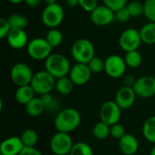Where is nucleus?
I'll return each mask as SVG.
<instances>
[{"label": "nucleus", "instance_id": "nucleus-1", "mask_svg": "<svg viewBox=\"0 0 155 155\" xmlns=\"http://www.w3.org/2000/svg\"><path fill=\"white\" fill-rule=\"evenodd\" d=\"M81 121V114L76 109L65 108L58 112L54 118V125L56 132L70 134L80 126Z\"/></svg>", "mask_w": 155, "mask_h": 155}, {"label": "nucleus", "instance_id": "nucleus-2", "mask_svg": "<svg viewBox=\"0 0 155 155\" xmlns=\"http://www.w3.org/2000/svg\"><path fill=\"white\" fill-rule=\"evenodd\" d=\"M71 67L70 61L62 54L52 53L45 61V70L50 73L56 79L67 76Z\"/></svg>", "mask_w": 155, "mask_h": 155}, {"label": "nucleus", "instance_id": "nucleus-3", "mask_svg": "<svg viewBox=\"0 0 155 155\" xmlns=\"http://www.w3.org/2000/svg\"><path fill=\"white\" fill-rule=\"evenodd\" d=\"M71 54L76 63L88 64L90 60L95 56V48L90 40L80 38L73 44Z\"/></svg>", "mask_w": 155, "mask_h": 155}, {"label": "nucleus", "instance_id": "nucleus-4", "mask_svg": "<svg viewBox=\"0 0 155 155\" xmlns=\"http://www.w3.org/2000/svg\"><path fill=\"white\" fill-rule=\"evenodd\" d=\"M56 78H54L46 70H41L34 74L30 85L34 89L35 93L39 96L51 94L55 87Z\"/></svg>", "mask_w": 155, "mask_h": 155}, {"label": "nucleus", "instance_id": "nucleus-5", "mask_svg": "<svg viewBox=\"0 0 155 155\" xmlns=\"http://www.w3.org/2000/svg\"><path fill=\"white\" fill-rule=\"evenodd\" d=\"M64 18V11L63 6L56 3L53 5H46L44 8L41 20L42 23L48 28H57Z\"/></svg>", "mask_w": 155, "mask_h": 155}, {"label": "nucleus", "instance_id": "nucleus-6", "mask_svg": "<svg viewBox=\"0 0 155 155\" xmlns=\"http://www.w3.org/2000/svg\"><path fill=\"white\" fill-rule=\"evenodd\" d=\"M52 50L53 47L43 37H36L30 40L26 46L28 55L35 61H45L52 54Z\"/></svg>", "mask_w": 155, "mask_h": 155}, {"label": "nucleus", "instance_id": "nucleus-7", "mask_svg": "<svg viewBox=\"0 0 155 155\" xmlns=\"http://www.w3.org/2000/svg\"><path fill=\"white\" fill-rule=\"evenodd\" d=\"M74 144L70 134L56 132L50 140V150L54 155H69Z\"/></svg>", "mask_w": 155, "mask_h": 155}, {"label": "nucleus", "instance_id": "nucleus-8", "mask_svg": "<svg viewBox=\"0 0 155 155\" xmlns=\"http://www.w3.org/2000/svg\"><path fill=\"white\" fill-rule=\"evenodd\" d=\"M34 73L29 65L25 63H17L14 64L10 71V78L17 87L28 85L31 84Z\"/></svg>", "mask_w": 155, "mask_h": 155}, {"label": "nucleus", "instance_id": "nucleus-9", "mask_svg": "<svg viewBox=\"0 0 155 155\" xmlns=\"http://www.w3.org/2000/svg\"><path fill=\"white\" fill-rule=\"evenodd\" d=\"M142 43L140 31L134 27L124 30L119 37V45L125 53L138 50Z\"/></svg>", "mask_w": 155, "mask_h": 155}, {"label": "nucleus", "instance_id": "nucleus-10", "mask_svg": "<svg viewBox=\"0 0 155 155\" xmlns=\"http://www.w3.org/2000/svg\"><path fill=\"white\" fill-rule=\"evenodd\" d=\"M122 115V109L115 103V101H106L100 108V121L105 123L108 125H114L120 122Z\"/></svg>", "mask_w": 155, "mask_h": 155}, {"label": "nucleus", "instance_id": "nucleus-11", "mask_svg": "<svg viewBox=\"0 0 155 155\" xmlns=\"http://www.w3.org/2000/svg\"><path fill=\"white\" fill-rule=\"evenodd\" d=\"M127 65L124 58L118 54H111L105 59V74L111 78H120L125 74Z\"/></svg>", "mask_w": 155, "mask_h": 155}, {"label": "nucleus", "instance_id": "nucleus-12", "mask_svg": "<svg viewBox=\"0 0 155 155\" xmlns=\"http://www.w3.org/2000/svg\"><path fill=\"white\" fill-rule=\"evenodd\" d=\"M136 95L140 98H151L155 95V77L143 75L136 79L134 85Z\"/></svg>", "mask_w": 155, "mask_h": 155}, {"label": "nucleus", "instance_id": "nucleus-13", "mask_svg": "<svg viewBox=\"0 0 155 155\" xmlns=\"http://www.w3.org/2000/svg\"><path fill=\"white\" fill-rule=\"evenodd\" d=\"M90 20L97 26H106L115 21L114 11L104 5H98L90 13Z\"/></svg>", "mask_w": 155, "mask_h": 155}, {"label": "nucleus", "instance_id": "nucleus-14", "mask_svg": "<svg viewBox=\"0 0 155 155\" xmlns=\"http://www.w3.org/2000/svg\"><path fill=\"white\" fill-rule=\"evenodd\" d=\"M92 74L87 64L76 63L71 67L68 76L75 85H84L90 81Z\"/></svg>", "mask_w": 155, "mask_h": 155}, {"label": "nucleus", "instance_id": "nucleus-15", "mask_svg": "<svg viewBox=\"0 0 155 155\" xmlns=\"http://www.w3.org/2000/svg\"><path fill=\"white\" fill-rule=\"evenodd\" d=\"M136 97L137 95L133 87L124 85L116 92L114 101L122 110H127L134 104Z\"/></svg>", "mask_w": 155, "mask_h": 155}, {"label": "nucleus", "instance_id": "nucleus-16", "mask_svg": "<svg viewBox=\"0 0 155 155\" xmlns=\"http://www.w3.org/2000/svg\"><path fill=\"white\" fill-rule=\"evenodd\" d=\"M6 40L9 46L15 50H19L27 46L29 43L28 35L25 30L19 28H11Z\"/></svg>", "mask_w": 155, "mask_h": 155}, {"label": "nucleus", "instance_id": "nucleus-17", "mask_svg": "<svg viewBox=\"0 0 155 155\" xmlns=\"http://www.w3.org/2000/svg\"><path fill=\"white\" fill-rule=\"evenodd\" d=\"M25 148L19 136L8 137L0 144V155H19Z\"/></svg>", "mask_w": 155, "mask_h": 155}, {"label": "nucleus", "instance_id": "nucleus-18", "mask_svg": "<svg viewBox=\"0 0 155 155\" xmlns=\"http://www.w3.org/2000/svg\"><path fill=\"white\" fill-rule=\"evenodd\" d=\"M118 146L124 155H134L136 154L139 150V142L134 135L125 134L118 141Z\"/></svg>", "mask_w": 155, "mask_h": 155}, {"label": "nucleus", "instance_id": "nucleus-19", "mask_svg": "<svg viewBox=\"0 0 155 155\" xmlns=\"http://www.w3.org/2000/svg\"><path fill=\"white\" fill-rule=\"evenodd\" d=\"M35 93L30 84L17 87L15 93V98L16 102L20 104L26 105L31 100L35 97Z\"/></svg>", "mask_w": 155, "mask_h": 155}, {"label": "nucleus", "instance_id": "nucleus-20", "mask_svg": "<svg viewBox=\"0 0 155 155\" xmlns=\"http://www.w3.org/2000/svg\"><path fill=\"white\" fill-rule=\"evenodd\" d=\"M26 114L31 117H37L41 115L45 111V106L44 104L41 97H35L26 105H25Z\"/></svg>", "mask_w": 155, "mask_h": 155}, {"label": "nucleus", "instance_id": "nucleus-21", "mask_svg": "<svg viewBox=\"0 0 155 155\" xmlns=\"http://www.w3.org/2000/svg\"><path fill=\"white\" fill-rule=\"evenodd\" d=\"M74 85L75 84L73 83L71 78L67 75L56 79L54 89L61 95H68L74 91Z\"/></svg>", "mask_w": 155, "mask_h": 155}, {"label": "nucleus", "instance_id": "nucleus-22", "mask_svg": "<svg viewBox=\"0 0 155 155\" xmlns=\"http://www.w3.org/2000/svg\"><path fill=\"white\" fill-rule=\"evenodd\" d=\"M143 43L146 45H155V23L148 22L139 30Z\"/></svg>", "mask_w": 155, "mask_h": 155}, {"label": "nucleus", "instance_id": "nucleus-23", "mask_svg": "<svg viewBox=\"0 0 155 155\" xmlns=\"http://www.w3.org/2000/svg\"><path fill=\"white\" fill-rule=\"evenodd\" d=\"M142 133L149 143L155 144V115L146 119L143 124Z\"/></svg>", "mask_w": 155, "mask_h": 155}, {"label": "nucleus", "instance_id": "nucleus-24", "mask_svg": "<svg viewBox=\"0 0 155 155\" xmlns=\"http://www.w3.org/2000/svg\"><path fill=\"white\" fill-rule=\"evenodd\" d=\"M19 137L25 147H35L39 140L37 132L31 128L23 131Z\"/></svg>", "mask_w": 155, "mask_h": 155}, {"label": "nucleus", "instance_id": "nucleus-25", "mask_svg": "<svg viewBox=\"0 0 155 155\" xmlns=\"http://www.w3.org/2000/svg\"><path fill=\"white\" fill-rule=\"evenodd\" d=\"M124 58L127 67H130L133 69L138 68L143 63V56L138 50L127 52Z\"/></svg>", "mask_w": 155, "mask_h": 155}, {"label": "nucleus", "instance_id": "nucleus-26", "mask_svg": "<svg viewBox=\"0 0 155 155\" xmlns=\"http://www.w3.org/2000/svg\"><path fill=\"white\" fill-rule=\"evenodd\" d=\"M45 38L49 43V45L53 48H54V47L59 46L62 44L64 40V35H63V33L58 28H51L48 30Z\"/></svg>", "mask_w": 155, "mask_h": 155}, {"label": "nucleus", "instance_id": "nucleus-27", "mask_svg": "<svg viewBox=\"0 0 155 155\" xmlns=\"http://www.w3.org/2000/svg\"><path fill=\"white\" fill-rule=\"evenodd\" d=\"M93 135L97 140H105L110 136V125L100 121L93 128Z\"/></svg>", "mask_w": 155, "mask_h": 155}, {"label": "nucleus", "instance_id": "nucleus-28", "mask_svg": "<svg viewBox=\"0 0 155 155\" xmlns=\"http://www.w3.org/2000/svg\"><path fill=\"white\" fill-rule=\"evenodd\" d=\"M9 24L12 28H19V29H25L28 26V19L26 16H25L22 14L15 13L12 14L8 18Z\"/></svg>", "mask_w": 155, "mask_h": 155}, {"label": "nucleus", "instance_id": "nucleus-29", "mask_svg": "<svg viewBox=\"0 0 155 155\" xmlns=\"http://www.w3.org/2000/svg\"><path fill=\"white\" fill-rule=\"evenodd\" d=\"M69 155H94L92 147L84 142L75 143Z\"/></svg>", "mask_w": 155, "mask_h": 155}, {"label": "nucleus", "instance_id": "nucleus-30", "mask_svg": "<svg viewBox=\"0 0 155 155\" xmlns=\"http://www.w3.org/2000/svg\"><path fill=\"white\" fill-rule=\"evenodd\" d=\"M87 64L93 74H100L102 72H104L105 60L102 59L99 56L93 57Z\"/></svg>", "mask_w": 155, "mask_h": 155}, {"label": "nucleus", "instance_id": "nucleus-31", "mask_svg": "<svg viewBox=\"0 0 155 155\" xmlns=\"http://www.w3.org/2000/svg\"><path fill=\"white\" fill-rule=\"evenodd\" d=\"M127 8L132 17H138L144 13V5L139 1H132L127 4Z\"/></svg>", "mask_w": 155, "mask_h": 155}, {"label": "nucleus", "instance_id": "nucleus-32", "mask_svg": "<svg viewBox=\"0 0 155 155\" xmlns=\"http://www.w3.org/2000/svg\"><path fill=\"white\" fill-rule=\"evenodd\" d=\"M144 13L143 15L149 20V22L155 23V0H145Z\"/></svg>", "mask_w": 155, "mask_h": 155}, {"label": "nucleus", "instance_id": "nucleus-33", "mask_svg": "<svg viewBox=\"0 0 155 155\" xmlns=\"http://www.w3.org/2000/svg\"><path fill=\"white\" fill-rule=\"evenodd\" d=\"M125 134V129L124 125H122L120 123L110 126V136H112L114 139L119 141Z\"/></svg>", "mask_w": 155, "mask_h": 155}, {"label": "nucleus", "instance_id": "nucleus-34", "mask_svg": "<svg viewBox=\"0 0 155 155\" xmlns=\"http://www.w3.org/2000/svg\"><path fill=\"white\" fill-rule=\"evenodd\" d=\"M40 97L44 102V104L45 106V110L54 111L58 107V103L56 102V100L54 98V96L51 94H46L41 95Z\"/></svg>", "mask_w": 155, "mask_h": 155}, {"label": "nucleus", "instance_id": "nucleus-35", "mask_svg": "<svg viewBox=\"0 0 155 155\" xmlns=\"http://www.w3.org/2000/svg\"><path fill=\"white\" fill-rule=\"evenodd\" d=\"M114 15H115V20L118 21L119 23H126L132 17L127 6H124V7L120 8L119 10L115 11Z\"/></svg>", "mask_w": 155, "mask_h": 155}, {"label": "nucleus", "instance_id": "nucleus-36", "mask_svg": "<svg viewBox=\"0 0 155 155\" xmlns=\"http://www.w3.org/2000/svg\"><path fill=\"white\" fill-rule=\"evenodd\" d=\"M103 3L114 12L127 5V0H103Z\"/></svg>", "mask_w": 155, "mask_h": 155}, {"label": "nucleus", "instance_id": "nucleus-37", "mask_svg": "<svg viewBox=\"0 0 155 155\" xmlns=\"http://www.w3.org/2000/svg\"><path fill=\"white\" fill-rule=\"evenodd\" d=\"M11 28L12 27L9 24L8 19L5 17H1L0 18V38L1 39L6 38Z\"/></svg>", "mask_w": 155, "mask_h": 155}, {"label": "nucleus", "instance_id": "nucleus-38", "mask_svg": "<svg viewBox=\"0 0 155 155\" xmlns=\"http://www.w3.org/2000/svg\"><path fill=\"white\" fill-rule=\"evenodd\" d=\"M79 5L84 11L91 13L99 5H98V0H79Z\"/></svg>", "mask_w": 155, "mask_h": 155}, {"label": "nucleus", "instance_id": "nucleus-39", "mask_svg": "<svg viewBox=\"0 0 155 155\" xmlns=\"http://www.w3.org/2000/svg\"><path fill=\"white\" fill-rule=\"evenodd\" d=\"M19 155H43L35 147H25Z\"/></svg>", "mask_w": 155, "mask_h": 155}, {"label": "nucleus", "instance_id": "nucleus-40", "mask_svg": "<svg viewBox=\"0 0 155 155\" xmlns=\"http://www.w3.org/2000/svg\"><path fill=\"white\" fill-rule=\"evenodd\" d=\"M136 82V78L134 75H126L124 78V83L125 86H129V87H134V84Z\"/></svg>", "mask_w": 155, "mask_h": 155}, {"label": "nucleus", "instance_id": "nucleus-41", "mask_svg": "<svg viewBox=\"0 0 155 155\" xmlns=\"http://www.w3.org/2000/svg\"><path fill=\"white\" fill-rule=\"evenodd\" d=\"M44 0H25V4L27 5V6H29V7H36V6H38L42 2H43Z\"/></svg>", "mask_w": 155, "mask_h": 155}, {"label": "nucleus", "instance_id": "nucleus-42", "mask_svg": "<svg viewBox=\"0 0 155 155\" xmlns=\"http://www.w3.org/2000/svg\"><path fill=\"white\" fill-rule=\"evenodd\" d=\"M65 3L69 7H75L79 5V0H65Z\"/></svg>", "mask_w": 155, "mask_h": 155}, {"label": "nucleus", "instance_id": "nucleus-43", "mask_svg": "<svg viewBox=\"0 0 155 155\" xmlns=\"http://www.w3.org/2000/svg\"><path fill=\"white\" fill-rule=\"evenodd\" d=\"M7 1L14 5H17V4H21V3L25 2V0H7Z\"/></svg>", "mask_w": 155, "mask_h": 155}, {"label": "nucleus", "instance_id": "nucleus-44", "mask_svg": "<svg viewBox=\"0 0 155 155\" xmlns=\"http://www.w3.org/2000/svg\"><path fill=\"white\" fill-rule=\"evenodd\" d=\"M44 1H45V3L46 5H53V4H56L57 3L56 0H44Z\"/></svg>", "mask_w": 155, "mask_h": 155}, {"label": "nucleus", "instance_id": "nucleus-45", "mask_svg": "<svg viewBox=\"0 0 155 155\" xmlns=\"http://www.w3.org/2000/svg\"><path fill=\"white\" fill-rule=\"evenodd\" d=\"M150 155H155V144H154V146L152 148L151 152H150Z\"/></svg>", "mask_w": 155, "mask_h": 155}, {"label": "nucleus", "instance_id": "nucleus-46", "mask_svg": "<svg viewBox=\"0 0 155 155\" xmlns=\"http://www.w3.org/2000/svg\"><path fill=\"white\" fill-rule=\"evenodd\" d=\"M134 155H137V154H134Z\"/></svg>", "mask_w": 155, "mask_h": 155}]
</instances>
